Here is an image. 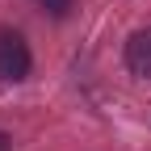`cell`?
<instances>
[{
    "instance_id": "3",
    "label": "cell",
    "mask_w": 151,
    "mask_h": 151,
    "mask_svg": "<svg viewBox=\"0 0 151 151\" xmlns=\"http://www.w3.org/2000/svg\"><path fill=\"white\" fill-rule=\"evenodd\" d=\"M34 4H42L50 17H67L71 13V4H76V0H34Z\"/></svg>"
},
{
    "instance_id": "1",
    "label": "cell",
    "mask_w": 151,
    "mask_h": 151,
    "mask_svg": "<svg viewBox=\"0 0 151 151\" xmlns=\"http://www.w3.org/2000/svg\"><path fill=\"white\" fill-rule=\"evenodd\" d=\"M29 67H34V55L25 46V38L13 29H0V84H21Z\"/></svg>"
},
{
    "instance_id": "2",
    "label": "cell",
    "mask_w": 151,
    "mask_h": 151,
    "mask_svg": "<svg viewBox=\"0 0 151 151\" xmlns=\"http://www.w3.org/2000/svg\"><path fill=\"white\" fill-rule=\"evenodd\" d=\"M122 59H126L130 76H139V80H151V25H147V29H134V34L126 38Z\"/></svg>"
},
{
    "instance_id": "4",
    "label": "cell",
    "mask_w": 151,
    "mask_h": 151,
    "mask_svg": "<svg viewBox=\"0 0 151 151\" xmlns=\"http://www.w3.org/2000/svg\"><path fill=\"white\" fill-rule=\"evenodd\" d=\"M0 151H13V134L9 130H0Z\"/></svg>"
}]
</instances>
